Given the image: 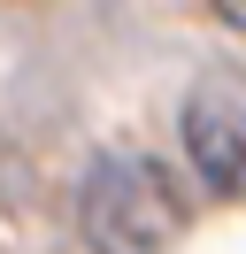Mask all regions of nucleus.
<instances>
[{
    "mask_svg": "<svg viewBox=\"0 0 246 254\" xmlns=\"http://www.w3.org/2000/svg\"><path fill=\"white\" fill-rule=\"evenodd\" d=\"M77 231L92 254H169L184 239V192L138 146H108L77 177Z\"/></svg>",
    "mask_w": 246,
    "mask_h": 254,
    "instance_id": "f257e3e1",
    "label": "nucleus"
},
{
    "mask_svg": "<svg viewBox=\"0 0 246 254\" xmlns=\"http://www.w3.org/2000/svg\"><path fill=\"white\" fill-rule=\"evenodd\" d=\"M177 131H184V162L208 192H223V200L246 192V85H223V77L192 85Z\"/></svg>",
    "mask_w": 246,
    "mask_h": 254,
    "instance_id": "f03ea898",
    "label": "nucleus"
},
{
    "mask_svg": "<svg viewBox=\"0 0 246 254\" xmlns=\"http://www.w3.org/2000/svg\"><path fill=\"white\" fill-rule=\"evenodd\" d=\"M223 16H246V0H223Z\"/></svg>",
    "mask_w": 246,
    "mask_h": 254,
    "instance_id": "7ed1b4c3",
    "label": "nucleus"
}]
</instances>
